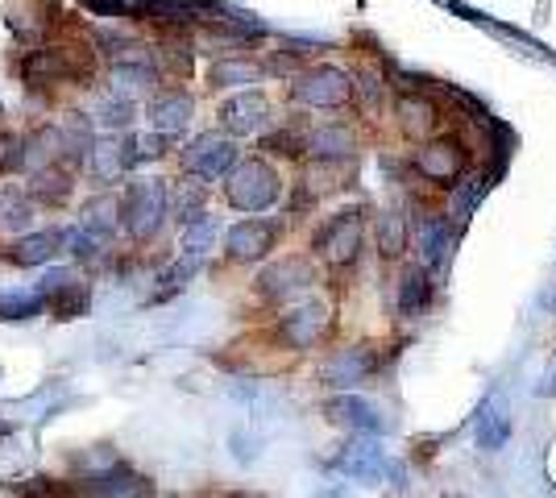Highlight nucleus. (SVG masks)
Returning <instances> with one entry per match:
<instances>
[{"mask_svg":"<svg viewBox=\"0 0 556 498\" xmlns=\"http://www.w3.org/2000/svg\"><path fill=\"white\" fill-rule=\"evenodd\" d=\"M225 200L237 213H266L282 200V175L266 158H245L225 175Z\"/></svg>","mask_w":556,"mask_h":498,"instance_id":"obj_1","label":"nucleus"},{"mask_svg":"<svg viewBox=\"0 0 556 498\" xmlns=\"http://www.w3.org/2000/svg\"><path fill=\"white\" fill-rule=\"evenodd\" d=\"M320 283V266L312 254H287V258L270 261L262 274L254 279L257 299L266 304H295L303 295H312Z\"/></svg>","mask_w":556,"mask_h":498,"instance_id":"obj_2","label":"nucleus"},{"mask_svg":"<svg viewBox=\"0 0 556 498\" xmlns=\"http://www.w3.org/2000/svg\"><path fill=\"white\" fill-rule=\"evenodd\" d=\"M166 213H170V191L163 179H134L121 200V225L134 241L159 238Z\"/></svg>","mask_w":556,"mask_h":498,"instance_id":"obj_3","label":"nucleus"},{"mask_svg":"<svg viewBox=\"0 0 556 498\" xmlns=\"http://www.w3.org/2000/svg\"><path fill=\"white\" fill-rule=\"evenodd\" d=\"M362 241H366V208L332 213L312 238V258H320L325 266H353L362 254Z\"/></svg>","mask_w":556,"mask_h":498,"instance_id":"obj_4","label":"nucleus"},{"mask_svg":"<svg viewBox=\"0 0 556 498\" xmlns=\"http://www.w3.org/2000/svg\"><path fill=\"white\" fill-rule=\"evenodd\" d=\"M328 324H332V308H328L325 299L303 295V299H295L291 308L278 316L275 336L282 341V349L307 354V349H316V345L328 336Z\"/></svg>","mask_w":556,"mask_h":498,"instance_id":"obj_5","label":"nucleus"},{"mask_svg":"<svg viewBox=\"0 0 556 498\" xmlns=\"http://www.w3.org/2000/svg\"><path fill=\"white\" fill-rule=\"evenodd\" d=\"M378 370H382L378 345H345V349H337V354L325 357L320 382L332 386V391H357V386L374 382Z\"/></svg>","mask_w":556,"mask_h":498,"instance_id":"obj_6","label":"nucleus"},{"mask_svg":"<svg viewBox=\"0 0 556 498\" xmlns=\"http://www.w3.org/2000/svg\"><path fill=\"white\" fill-rule=\"evenodd\" d=\"M291 100L303 108H345L353 100V75L341 67H312L291 84Z\"/></svg>","mask_w":556,"mask_h":498,"instance_id":"obj_7","label":"nucleus"},{"mask_svg":"<svg viewBox=\"0 0 556 498\" xmlns=\"http://www.w3.org/2000/svg\"><path fill=\"white\" fill-rule=\"evenodd\" d=\"M325 416H328V424L345 427V432H357V436H387L394 427L391 416L378 404H370V399H362L357 391H341L337 399H328Z\"/></svg>","mask_w":556,"mask_h":498,"instance_id":"obj_8","label":"nucleus"},{"mask_svg":"<svg viewBox=\"0 0 556 498\" xmlns=\"http://www.w3.org/2000/svg\"><path fill=\"white\" fill-rule=\"evenodd\" d=\"M412 170H416L419 179L437 183V188H453L465 170H469V154H465V145L453 142V138H444V142H424L416 154H412Z\"/></svg>","mask_w":556,"mask_h":498,"instance_id":"obj_9","label":"nucleus"},{"mask_svg":"<svg viewBox=\"0 0 556 498\" xmlns=\"http://www.w3.org/2000/svg\"><path fill=\"white\" fill-rule=\"evenodd\" d=\"M184 166L187 175H200V179H225L237 166V142L229 133H200L184 150Z\"/></svg>","mask_w":556,"mask_h":498,"instance_id":"obj_10","label":"nucleus"},{"mask_svg":"<svg viewBox=\"0 0 556 498\" xmlns=\"http://www.w3.org/2000/svg\"><path fill=\"white\" fill-rule=\"evenodd\" d=\"M278 220H237L229 233H225V258L237 261V266H250V261H262L278 241Z\"/></svg>","mask_w":556,"mask_h":498,"instance_id":"obj_11","label":"nucleus"},{"mask_svg":"<svg viewBox=\"0 0 556 498\" xmlns=\"http://www.w3.org/2000/svg\"><path fill=\"white\" fill-rule=\"evenodd\" d=\"M332 470L345 474L349 482H382L387 474H394L391 457L378 440H349V445H341V452L332 457Z\"/></svg>","mask_w":556,"mask_h":498,"instance_id":"obj_12","label":"nucleus"},{"mask_svg":"<svg viewBox=\"0 0 556 498\" xmlns=\"http://www.w3.org/2000/svg\"><path fill=\"white\" fill-rule=\"evenodd\" d=\"M437 299V286H432V270L424 266H403L399 270V283H394V311L399 320H424L428 308Z\"/></svg>","mask_w":556,"mask_h":498,"instance_id":"obj_13","label":"nucleus"},{"mask_svg":"<svg viewBox=\"0 0 556 498\" xmlns=\"http://www.w3.org/2000/svg\"><path fill=\"white\" fill-rule=\"evenodd\" d=\"M266 120H270V100L262 92H237L232 100L220 104V125H225V133H232V138L257 133Z\"/></svg>","mask_w":556,"mask_h":498,"instance_id":"obj_14","label":"nucleus"},{"mask_svg":"<svg viewBox=\"0 0 556 498\" xmlns=\"http://www.w3.org/2000/svg\"><path fill=\"white\" fill-rule=\"evenodd\" d=\"M42 295H47V308L59 316V320H75L88 311V286L79 283L67 270H50L47 283H42Z\"/></svg>","mask_w":556,"mask_h":498,"instance_id":"obj_15","label":"nucleus"},{"mask_svg":"<svg viewBox=\"0 0 556 498\" xmlns=\"http://www.w3.org/2000/svg\"><path fill=\"white\" fill-rule=\"evenodd\" d=\"M195 117V100L187 92H154L150 100V125H154V133H163V138H175V133H184L187 125Z\"/></svg>","mask_w":556,"mask_h":498,"instance_id":"obj_16","label":"nucleus"},{"mask_svg":"<svg viewBox=\"0 0 556 498\" xmlns=\"http://www.w3.org/2000/svg\"><path fill=\"white\" fill-rule=\"evenodd\" d=\"M357 150V138L349 133L345 125H316L312 133H303V154H312L316 163H345Z\"/></svg>","mask_w":556,"mask_h":498,"instance_id":"obj_17","label":"nucleus"},{"mask_svg":"<svg viewBox=\"0 0 556 498\" xmlns=\"http://www.w3.org/2000/svg\"><path fill=\"white\" fill-rule=\"evenodd\" d=\"M84 498H154V482L141 477L138 470H125L116 465L109 474H96L84 486Z\"/></svg>","mask_w":556,"mask_h":498,"instance_id":"obj_18","label":"nucleus"},{"mask_svg":"<svg viewBox=\"0 0 556 498\" xmlns=\"http://www.w3.org/2000/svg\"><path fill=\"white\" fill-rule=\"evenodd\" d=\"M394 117H399V129H403L407 138H432L437 125H441V108H437L428 95L407 92L394 100Z\"/></svg>","mask_w":556,"mask_h":498,"instance_id":"obj_19","label":"nucleus"},{"mask_svg":"<svg viewBox=\"0 0 556 498\" xmlns=\"http://www.w3.org/2000/svg\"><path fill=\"white\" fill-rule=\"evenodd\" d=\"M448 245H453V225H448V216H424L416 225V250H419V266H424V270H437V266L448 258Z\"/></svg>","mask_w":556,"mask_h":498,"instance_id":"obj_20","label":"nucleus"},{"mask_svg":"<svg viewBox=\"0 0 556 498\" xmlns=\"http://www.w3.org/2000/svg\"><path fill=\"white\" fill-rule=\"evenodd\" d=\"M63 75H71V63L63 50H29L22 59V79L29 88H50V84H59Z\"/></svg>","mask_w":556,"mask_h":498,"instance_id":"obj_21","label":"nucleus"},{"mask_svg":"<svg viewBox=\"0 0 556 498\" xmlns=\"http://www.w3.org/2000/svg\"><path fill=\"white\" fill-rule=\"evenodd\" d=\"M407 241H412V220L403 213H378L374 216V250L382 258H403L407 254Z\"/></svg>","mask_w":556,"mask_h":498,"instance_id":"obj_22","label":"nucleus"},{"mask_svg":"<svg viewBox=\"0 0 556 498\" xmlns=\"http://www.w3.org/2000/svg\"><path fill=\"white\" fill-rule=\"evenodd\" d=\"M63 250V233H54V229H42V233H25L9 245V261H17V266H47L54 254Z\"/></svg>","mask_w":556,"mask_h":498,"instance_id":"obj_23","label":"nucleus"},{"mask_svg":"<svg viewBox=\"0 0 556 498\" xmlns=\"http://www.w3.org/2000/svg\"><path fill=\"white\" fill-rule=\"evenodd\" d=\"M29 195H34V204H50V208H63V204L71 200V175H67V166L54 163V166H42V170H34Z\"/></svg>","mask_w":556,"mask_h":498,"instance_id":"obj_24","label":"nucleus"},{"mask_svg":"<svg viewBox=\"0 0 556 498\" xmlns=\"http://www.w3.org/2000/svg\"><path fill=\"white\" fill-rule=\"evenodd\" d=\"M59 133H63V163H88V154H92L96 145L92 120L84 117V113H67V120L59 125Z\"/></svg>","mask_w":556,"mask_h":498,"instance_id":"obj_25","label":"nucleus"},{"mask_svg":"<svg viewBox=\"0 0 556 498\" xmlns=\"http://www.w3.org/2000/svg\"><path fill=\"white\" fill-rule=\"evenodd\" d=\"M113 92L129 95V100L159 92V72H154L150 63H141V59L138 63H116L113 67Z\"/></svg>","mask_w":556,"mask_h":498,"instance_id":"obj_26","label":"nucleus"},{"mask_svg":"<svg viewBox=\"0 0 556 498\" xmlns=\"http://www.w3.org/2000/svg\"><path fill=\"white\" fill-rule=\"evenodd\" d=\"M54 163H63V133H59V125H42L25 142V166L29 170H42V166H54Z\"/></svg>","mask_w":556,"mask_h":498,"instance_id":"obj_27","label":"nucleus"},{"mask_svg":"<svg viewBox=\"0 0 556 498\" xmlns=\"http://www.w3.org/2000/svg\"><path fill=\"white\" fill-rule=\"evenodd\" d=\"M204 200H208V188H204V179L200 175H184L179 179V188L170 191V208L179 220H195V216H204Z\"/></svg>","mask_w":556,"mask_h":498,"instance_id":"obj_28","label":"nucleus"},{"mask_svg":"<svg viewBox=\"0 0 556 498\" xmlns=\"http://www.w3.org/2000/svg\"><path fill=\"white\" fill-rule=\"evenodd\" d=\"M257 79H262V67L254 59H216L208 67L212 88H237V84H257Z\"/></svg>","mask_w":556,"mask_h":498,"instance_id":"obj_29","label":"nucleus"},{"mask_svg":"<svg viewBox=\"0 0 556 498\" xmlns=\"http://www.w3.org/2000/svg\"><path fill=\"white\" fill-rule=\"evenodd\" d=\"M510 440V416H503V407L490 399L478 416V445L490 452H498Z\"/></svg>","mask_w":556,"mask_h":498,"instance_id":"obj_30","label":"nucleus"},{"mask_svg":"<svg viewBox=\"0 0 556 498\" xmlns=\"http://www.w3.org/2000/svg\"><path fill=\"white\" fill-rule=\"evenodd\" d=\"M116 216H121V204H116L113 195H100V200H92V204L84 208L79 229H88V233H96V238H113Z\"/></svg>","mask_w":556,"mask_h":498,"instance_id":"obj_31","label":"nucleus"},{"mask_svg":"<svg viewBox=\"0 0 556 498\" xmlns=\"http://www.w3.org/2000/svg\"><path fill=\"white\" fill-rule=\"evenodd\" d=\"M0 225L4 229H29L34 225V195H22V191H0Z\"/></svg>","mask_w":556,"mask_h":498,"instance_id":"obj_32","label":"nucleus"},{"mask_svg":"<svg viewBox=\"0 0 556 498\" xmlns=\"http://www.w3.org/2000/svg\"><path fill=\"white\" fill-rule=\"evenodd\" d=\"M212 241H216V220H212L208 213L184 225V254L187 258H204V254L212 250Z\"/></svg>","mask_w":556,"mask_h":498,"instance_id":"obj_33","label":"nucleus"},{"mask_svg":"<svg viewBox=\"0 0 556 498\" xmlns=\"http://www.w3.org/2000/svg\"><path fill=\"white\" fill-rule=\"evenodd\" d=\"M47 311L42 291H25V295H0V320H34Z\"/></svg>","mask_w":556,"mask_h":498,"instance_id":"obj_34","label":"nucleus"},{"mask_svg":"<svg viewBox=\"0 0 556 498\" xmlns=\"http://www.w3.org/2000/svg\"><path fill=\"white\" fill-rule=\"evenodd\" d=\"M63 245H67L79 261H96L104 250H109V238H96V233H88V229H67V233H63Z\"/></svg>","mask_w":556,"mask_h":498,"instance_id":"obj_35","label":"nucleus"},{"mask_svg":"<svg viewBox=\"0 0 556 498\" xmlns=\"http://www.w3.org/2000/svg\"><path fill=\"white\" fill-rule=\"evenodd\" d=\"M96 120L100 125H109V129H125L129 120H134V100L129 95H104L100 100V108H96Z\"/></svg>","mask_w":556,"mask_h":498,"instance_id":"obj_36","label":"nucleus"},{"mask_svg":"<svg viewBox=\"0 0 556 498\" xmlns=\"http://www.w3.org/2000/svg\"><path fill=\"white\" fill-rule=\"evenodd\" d=\"M25 166V142L17 133H0V170H22Z\"/></svg>","mask_w":556,"mask_h":498,"instance_id":"obj_37","label":"nucleus"},{"mask_svg":"<svg viewBox=\"0 0 556 498\" xmlns=\"http://www.w3.org/2000/svg\"><path fill=\"white\" fill-rule=\"evenodd\" d=\"M262 150L282 154V158H295V154H303V138L300 133H291V129H282V133H270V138L262 142Z\"/></svg>","mask_w":556,"mask_h":498,"instance_id":"obj_38","label":"nucleus"},{"mask_svg":"<svg viewBox=\"0 0 556 498\" xmlns=\"http://www.w3.org/2000/svg\"><path fill=\"white\" fill-rule=\"evenodd\" d=\"M84 9L104 13V17H125V13H129V4H125V0H84Z\"/></svg>","mask_w":556,"mask_h":498,"instance_id":"obj_39","label":"nucleus"},{"mask_svg":"<svg viewBox=\"0 0 556 498\" xmlns=\"http://www.w3.org/2000/svg\"><path fill=\"white\" fill-rule=\"evenodd\" d=\"M362 92H366V104H382V95H387V88H382V75H374V72L362 75Z\"/></svg>","mask_w":556,"mask_h":498,"instance_id":"obj_40","label":"nucleus"},{"mask_svg":"<svg viewBox=\"0 0 556 498\" xmlns=\"http://www.w3.org/2000/svg\"><path fill=\"white\" fill-rule=\"evenodd\" d=\"M0 117H4V113H0Z\"/></svg>","mask_w":556,"mask_h":498,"instance_id":"obj_41","label":"nucleus"}]
</instances>
